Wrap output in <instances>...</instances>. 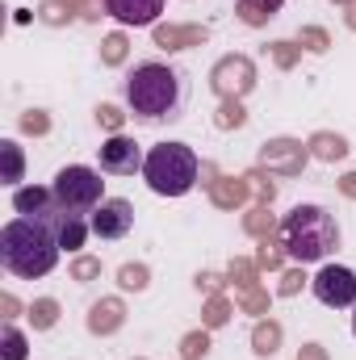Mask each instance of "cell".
Here are the masks:
<instances>
[{"label": "cell", "instance_id": "cell-1", "mask_svg": "<svg viewBox=\"0 0 356 360\" xmlns=\"http://www.w3.org/2000/svg\"><path fill=\"white\" fill-rule=\"evenodd\" d=\"M59 256H63L59 235H55V226L42 214H34V218L17 214L13 222L0 226V264L13 272L17 281L46 276V272L59 264Z\"/></svg>", "mask_w": 356, "mask_h": 360}, {"label": "cell", "instance_id": "cell-2", "mask_svg": "<svg viewBox=\"0 0 356 360\" xmlns=\"http://www.w3.org/2000/svg\"><path fill=\"white\" fill-rule=\"evenodd\" d=\"M126 105L143 122H172L184 109V76L160 59L134 63L126 76Z\"/></svg>", "mask_w": 356, "mask_h": 360}, {"label": "cell", "instance_id": "cell-3", "mask_svg": "<svg viewBox=\"0 0 356 360\" xmlns=\"http://www.w3.org/2000/svg\"><path fill=\"white\" fill-rule=\"evenodd\" d=\"M285 252L302 264H314V260H327L336 248H340V226L336 218L323 210V205H293L285 214Z\"/></svg>", "mask_w": 356, "mask_h": 360}, {"label": "cell", "instance_id": "cell-4", "mask_svg": "<svg viewBox=\"0 0 356 360\" xmlns=\"http://www.w3.org/2000/svg\"><path fill=\"white\" fill-rule=\"evenodd\" d=\"M201 176V160L189 143H160L143 160V180L155 197H184Z\"/></svg>", "mask_w": 356, "mask_h": 360}, {"label": "cell", "instance_id": "cell-5", "mask_svg": "<svg viewBox=\"0 0 356 360\" xmlns=\"http://www.w3.org/2000/svg\"><path fill=\"white\" fill-rule=\"evenodd\" d=\"M51 193H55V205H59V210L92 218V210L105 201V180H101V172L89 168V164H68V168L55 172Z\"/></svg>", "mask_w": 356, "mask_h": 360}, {"label": "cell", "instance_id": "cell-6", "mask_svg": "<svg viewBox=\"0 0 356 360\" xmlns=\"http://www.w3.org/2000/svg\"><path fill=\"white\" fill-rule=\"evenodd\" d=\"M310 289H314V297H319L323 306H331V310H352L356 306V272L344 269V264L319 269L314 281H310Z\"/></svg>", "mask_w": 356, "mask_h": 360}, {"label": "cell", "instance_id": "cell-7", "mask_svg": "<svg viewBox=\"0 0 356 360\" xmlns=\"http://www.w3.org/2000/svg\"><path fill=\"white\" fill-rule=\"evenodd\" d=\"M96 160H101V172H109V176H134V172H143V160L147 155L139 151L134 139L113 134V139H105L96 147Z\"/></svg>", "mask_w": 356, "mask_h": 360}, {"label": "cell", "instance_id": "cell-8", "mask_svg": "<svg viewBox=\"0 0 356 360\" xmlns=\"http://www.w3.org/2000/svg\"><path fill=\"white\" fill-rule=\"evenodd\" d=\"M92 235L96 239H126L130 226H134V205L126 197H105L96 210H92Z\"/></svg>", "mask_w": 356, "mask_h": 360}, {"label": "cell", "instance_id": "cell-9", "mask_svg": "<svg viewBox=\"0 0 356 360\" xmlns=\"http://www.w3.org/2000/svg\"><path fill=\"white\" fill-rule=\"evenodd\" d=\"M105 13H109L113 21H122V25L143 30V25H155V21H160L164 0H105Z\"/></svg>", "mask_w": 356, "mask_h": 360}, {"label": "cell", "instance_id": "cell-10", "mask_svg": "<svg viewBox=\"0 0 356 360\" xmlns=\"http://www.w3.org/2000/svg\"><path fill=\"white\" fill-rule=\"evenodd\" d=\"M51 201H55V197H51V188H13V210H17V214H25V218L42 214Z\"/></svg>", "mask_w": 356, "mask_h": 360}, {"label": "cell", "instance_id": "cell-11", "mask_svg": "<svg viewBox=\"0 0 356 360\" xmlns=\"http://www.w3.org/2000/svg\"><path fill=\"white\" fill-rule=\"evenodd\" d=\"M0 348H4L0 360H25V335H21L13 323H4V327H0Z\"/></svg>", "mask_w": 356, "mask_h": 360}, {"label": "cell", "instance_id": "cell-12", "mask_svg": "<svg viewBox=\"0 0 356 360\" xmlns=\"http://www.w3.org/2000/svg\"><path fill=\"white\" fill-rule=\"evenodd\" d=\"M281 4H285V0H239V8H243V17H248L252 25H260V21H268V17H276Z\"/></svg>", "mask_w": 356, "mask_h": 360}, {"label": "cell", "instance_id": "cell-13", "mask_svg": "<svg viewBox=\"0 0 356 360\" xmlns=\"http://www.w3.org/2000/svg\"><path fill=\"white\" fill-rule=\"evenodd\" d=\"M0 151H4V180H8V184H17V180H21V147H17L13 139H4V143H0Z\"/></svg>", "mask_w": 356, "mask_h": 360}, {"label": "cell", "instance_id": "cell-14", "mask_svg": "<svg viewBox=\"0 0 356 360\" xmlns=\"http://www.w3.org/2000/svg\"><path fill=\"white\" fill-rule=\"evenodd\" d=\"M352 335H356V306H352Z\"/></svg>", "mask_w": 356, "mask_h": 360}]
</instances>
